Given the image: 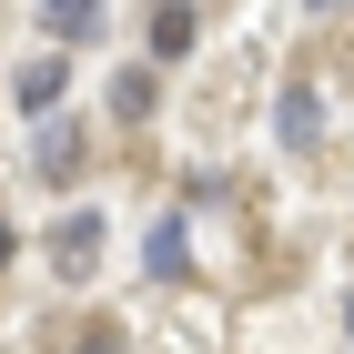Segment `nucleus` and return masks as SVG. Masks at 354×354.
<instances>
[{
  "label": "nucleus",
  "mask_w": 354,
  "mask_h": 354,
  "mask_svg": "<svg viewBox=\"0 0 354 354\" xmlns=\"http://www.w3.org/2000/svg\"><path fill=\"white\" fill-rule=\"evenodd\" d=\"M51 273H61V283L102 273V213H61L51 223Z\"/></svg>",
  "instance_id": "1"
},
{
  "label": "nucleus",
  "mask_w": 354,
  "mask_h": 354,
  "mask_svg": "<svg viewBox=\"0 0 354 354\" xmlns=\"http://www.w3.org/2000/svg\"><path fill=\"white\" fill-rule=\"evenodd\" d=\"M61 91H71V61L61 51H30L21 71H10V102L21 111H61Z\"/></svg>",
  "instance_id": "2"
},
{
  "label": "nucleus",
  "mask_w": 354,
  "mask_h": 354,
  "mask_svg": "<svg viewBox=\"0 0 354 354\" xmlns=\"http://www.w3.org/2000/svg\"><path fill=\"white\" fill-rule=\"evenodd\" d=\"M192 30H203V21H192V0H152V30H142V41H152V61H183Z\"/></svg>",
  "instance_id": "3"
},
{
  "label": "nucleus",
  "mask_w": 354,
  "mask_h": 354,
  "mask_svg": "<svg viewBox=\"0 0 354 354\" xmlns=\"http://www.w3.org/2000/svg\"><path fill=\"white\" fill-rule=\"evenodd\" d=\"M102 21H111V0H41V30L51 41H91Z\"/></svg>",
  "instance_id": "4"
},
{
  "label": "nucleus",
  "mask_w": 354,
  "mask_h": 354,
  "mask_svg": "<svg viewBox=\"0 0 354 354\" xmlns=\"http://www.w3.org/2000/svg\"><path fill=\"white\" fill-rule=\"evenodd\" d=\"M314 132H324V91L294 82V91H283V142H294V152H314Z\"/></svg>",
  "instance_id": "5"
},
{
  "label": "nucleus",
  "mask_w": 354,
  "mask_h": 354,
  "mask_svg": "<svg viewBox=\"0 0 354 354\" xmlns=\"http://www.w3.org/2000/svg\"><path fill=\"white\" fill-rule=\"evenodd\" d=\"M142 263H152V283H183V273H192V243H183V223H152Z\"/></svg>",
  "instance_id": "6"
},
{
  "label": "nucleus",
  "mask_w": 354,
  "mask_h": 354,
  "mask_svg": "<svg viewBox=\"0 0 354 354\" xmlns=\"http://www.w3.org/2000/svg\"><path fill=\"white\" fill-rule=\"evenodd\" d=\"M30 162H41V183H71V162H82V142H71V132H41V152H30Z\"/></svg>",
  "instance_id": "7"
},
{
  "label": "nucleus",
  "mask_w": 354,
  "mask_h": 354,
  "mask_svg": "<svg viewBox=\"0 0 354 354\" xmlns=\"http://www.w3.org/2000/svg\"><path fill=\"white\" fill-rule=\"evenodd\" d=\"M111 111H122V122H142V111H152V71H122V82H111Z\"/></svg>",
  "instance_id": "8"
},
{
  "label": "nucleus",
  "mask_w": 354,
  "mask_h": 354,
  "mask_svg": "<svg viewBox=\"0 0 354 354\" xmlns=\"http://www.w3.org/2000/svg\"><path fill=\"white\" fill-rule=\"evenodd\" d=\"M71 354H122V334H111V324H91V344H71Z\"/></svg>",
  "instance_id": "9"
},
{
  "label": "nucleus",
  "mask_w": 354,
  "mask_h": 354,
  "mask_svg": "<svg viewBox=\"0 0 354 354\" xmlns=\"http://www.w3.org/2000/svg\"><path fill=\"white\" fill-rule=\"evenodd\" d=\"M10 253H21V233H10V213H0V273H10Z\"/></svg>",
  "instance_id": "10"
},
{
  "label": "nucleus",
  "mask_w": 354,
  "mask_h": 354,
  "mask_svg": "<svg viewBox=\"0 0 354 354\" xmlns=\"http://www.w3.org/2000/svg\"><path fill=\"white\" fill-rule=\"evenodd\" d=\"M344 314H354V304H344Z\"/></svg>",
  "instance_id": "11"
}]
</instances>
